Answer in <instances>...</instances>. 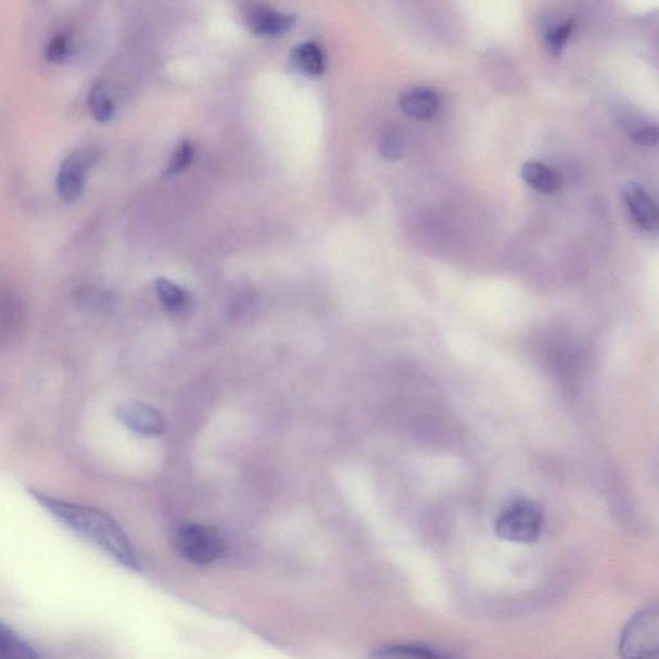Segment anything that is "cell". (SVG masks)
I'll return each instance as SVG.
<instances>
[{
  "instance_id": "obj_1",
  "label": "cell",
  "mask_w": 659,
  "mask_h": 659,
  "mask_svg": "<svg viewBox=\"0 0 659 659\" xmlns=\"http://www.w3.org/2000/svg\"><path fill=\"white\" fill-rule=\"evenodd\" d=\"M40 508L86 543L115 563L131 572H142V560L136 546L116 520L93 506L66 502L34 487L26 489Z\"/></svg>"
},
{
  "instance_id": "obj_2",
  "label": "cell",
  "mask_w": 659,
  "mask_h": 659,
  "mask_svg": "<svg viewBox=\"0 0 659 659\" xmlns=\"http://www.w3.org/2000/svg\"><path fill=\"white\" fill-rule=\"evenodd\" d=\"M173 549L190 565L215 563L226 552V541L212 525L197 522L179 523L170 533Z\"/></svg>"
},
{
  "instance_id": "obj_3",
  "label": "cell",
  "mask_w": 659,
  "mask_h": 659,
  "mask_svg": "<svg viewBox=\"0 0 659 659\" xmlns=\"http://www.w3.org/2000/svg\"><path fill=\"white\" fill-rule=\"evenodd\" d=\"M619 654L622 659H659V601L631 617L620 636Z\"/></svg>"
},
{
  "instance_id": "obj_4",
  "label": "cell",
  "mask_w": 659,
  "mask_h": 659,
  "mask_svg": "<svg viewBox=\"0 0 659 659\" xmlns=\"http://www.w3.org/2000/svg\"><path fill=\"white\" fill-rule=\"evenodd\" d=\"M543 508L527 498H518L506 506L496 520L497 536L510 541V543H535L543 533Z\"/></svg>"
},
{
  "instance_id": "obj_5",
  "label": "cell",
  "mask_w": 659,
  "mask_h": 659,
  "mask_svg": "<svg viewBox=\"0 0 659 659\" xmlns=\"http://www.w3.org/2000/svg\"><path fill=\"white\" fill-rule=\"evenodd\" d=\"M97 156L99 152L86 148L73 152L61 163L55 187L62 199L75 201L80 198L85 190L87 172L96 163Z\"/></svg>"
},
{
  "instance_id": "obj_6",
  "label": "cell",
  "mask_w": 659,
  "mask_h": 659,
  "mask_svg": "<svg viewBox=\"0 0 659 659\" xmlns=\"http://www.w3.org/2000/svg\"><path fill=\"white\" fill-rule=\"evenodd\" d=\"M116 419L138 435L159 436L164 433L165 422L157 408L142 401H124L115 408Z\"/></svg>"
},
{
  "instance_id": "obj_7",
  "label": "cell",
  "mask_w": 659,
  "mask_h": 659,
  "mask_svg": "<svg viewBox=\"0 0 659 659\" xmlns=\"http://www.w3.org/2000/svg\"><path fill=\"white\" fill-rule=\"evenodd\" d=\"M622 195L635 224L648 232L659 231V207L647 190L639 183L628 182Z\"/></svg>"
},
{
  "instance_id": "obj_8",
  "label": "cell",
  "mask_w": 659,
  "mask_h": 659,
  "mask_svg": "<svg viewBox=\"0 0 659 659\" xmlns=\"http://www.w3.org/2000/svg\"><path fill=\"white\" fill-rule=\"evenodd\" d=\"M246 21L249 29L256 36L276 37L290 30L295 23V17L267 5H255L249 10Z\"/></svg>"
},
{
  "instance_id": "obj_9",
  "label": "cell",
  "mask_w": 659,
  "mask_h": 659,
  "mask_svg": "<svg viewBox=\"0 0 659 659\" xmlns=\"http://www.w3.org/2000/svg\"><path fill=\"white\" fill-rule=\"evenodd\" d=\"M441 97L429 87H413L400 97L401 109L416 121H432L441 110Z\"/></svg>"
},
{
  "instance_id": "obj_10",
  "label": "cell",
  "mask_w": 659,
  "mask_h": 659,
  "mask_svg": "<svg viewBox=\"0 0 659 659\" xmlns=\"http://www.w3.org/2000/svg\"><path fill=\"white\" fill-rule=\"evenodd\" d=\"M0 303V338L3 344L15 342L25 325L24 305L17 296L7 293Z\"/></svg>"
},
{
  "instance_id": "obj_11",
  "label": "cell",
  "mask_w": 659,
  "mask_h": 659,
  "mask_svg": "<svg viewBox=\"0 0 659 659\" xmlns=\"http://www.w3.org/2000/svg\"><path fill=\"white\" fill-rule=\"evenodd\" d=\"M0 659H39L37 650L4 621L0 623Z\"/></svg>"
},
{
  "instance_id": "obj_12",
  "label": "cell",
  "mask_w": 659,
  "mask_h": 659,
  "mask_svg": "<svg viewBox=\"0 0 659 659\" xmlns=\"http://www.w3.org/2000/svg\"><path fill=\"white\" fill-rule=\"evenodd\" d=\"M375 659H453L442 650L422 644H392L375 651Z\"/></svg>"
},
{
  "instance_id": "obj_13",
  "label": "cell",
  "mask_w": 659,
  "mask_h": 659,
  "mask_svg": "<svg viewBox=\"0 0 659 659\" xmlns=\"http://www.w3.org/2000/svg\"><path fill=\"white\" fill-rule=\"evenodd\" d=\"M291 62L301 73L320 76L325 73V55L320 47L312 41L296 46L291 53Z\"/></svg>"
},
{
  "instance_id": "obj_14",
  "label": "cell",
  "mask_w": 659,
  "mask_h": 659,
  "mask_svg": "<svg viewBox=\"0 0 659 659\" xmlns=\"http://www.w3.org/2000/svg\"><path fill=\"white\" fill-rule=\"evenodd\" d=\"M524 182L541 193H554L559 189V177L549 166L538 163H525L522 168Z\"/></svg>"
},
{
  "instance_id": "obj_15",
  "label": "cell",
  "mask_w": 659,
  "mask_h": 659,
  "mask_svg": "<svg viewBox=\"0 0 659 659\" xmlns=\"http://www.w3.org/2000/svg\"><path fill=\"white\" fill-rule=\"evenodd\" d=\"M155 290L159 296V301L162 302L164 307L172 312V314H180L186 311L191 303L190 294L179 287L178 283L173 282L168 279H157L155 282Z\"/></svg>"
},
{
  "instance_id": "obj_16",
  "label": "cell",
  "mask_w": 659,
  "mask_h": 659,
  "mask_svg": "<svg viewBox=\"0 0 659 659\" xmlns=\"http://www.w3.org/2000/svg\"><path fill=\"white\" fill-rule=\"evenodd\" d=\"M89 107L99 122H109L115 113V103L111 97L107 83L99 81L90 89Z\"/></svg>"
},
{
  "instance_id": "obj_17",
  "label": "cell",
  "mask_w": 659,
  "mask_h": 659,
  "mask_svg": "<svg viewBox=\"0 0 659 659\" xmlns=\"http://www.w3.org/2000/svg\"><path fill=\"white\" fill-rule=\"evenodd\" d=\"M574 27V21L567 20L563 24L552 27L547 30L545 37V43L547 51L553 55H559L565 50L568 39H570Z\"/></svg>"
},
{
  "instance_id": "obj_18",
  "label": "cell",
  "mask_w": 659,
  "mask_h": 659,
  "mask_svg": "<svg viewBox=\"0 0 659 659\" xmlns=\"http://www.w3.org/2000/svg\"><path fill=\"white\" fill-rule=\"evenodd\" d=\"M193 154H195V148L190 141H183L179 143L178 148L173 152L168 166H166L165 175L175 176L178 173L189 168L192 162Z\"/></svg>"
},
{
  "instance_id": "obj_19",
  "label": "cell",
  "mask_w": 659,
  "mask_h": 659,
  "mask_svg": "<svg viewBox=\"0 0 659 659\" xmlns=\"http://www.w3.org/2000/svg\"><path fill=\"white\" fill-rule=\"evenodd\" d=\"M71 53V37L66 33H60L48 41L46 48L47 59L52 62H62Z\"/></svg>"
},
{
  "instance_id": "obj_20",
  "label": "cell",
  "mask_w": 659,
  "mask_h": 659,
  "mask_svg": "<svg viewBox=\"0 0 659 659\" xmlns=\"http://www.w3.org/2000/svg\"><path fill=\"white\" fill-rule=\"evenodd\" d=\"M79 303L86 309L102 314V312H106L113 302L110 301V297L106 294L100 293V291L90 290L83 291L79 296Z\"/></svg>"
},
{
  "instance_id": "obj_21",
  "label": "cell",
  "mask_w": 659,
  "mask_h": 659,
  "mask_svg": "<svg viewBox=\"0 0 659 659\" xmlns=\"http://www.w3.org/2000/svg\"><path fill=\"white\" fill-rule=\"evenodd\" d=\"M380 151L390 161H397L404 154V145H402L401 138L394 131H386L381 137Z\"/></svg>"
},
{
  "instance_id": "obj_22",
  "label": "cell",
  "mask_w": 659,
  "mask_h": 659,
  "mask_svg": "<svg viewBox=\"0 0 659 659\" xmlns=\"http://www.w3.org/2000/svg\"><path fill=\"white\" fill-rule=\"evenodd\" d=\"M633 140L643 148H651L659 142V127L654 124L643 125L634 131Z\"/></svg>"
}]
</instances>
